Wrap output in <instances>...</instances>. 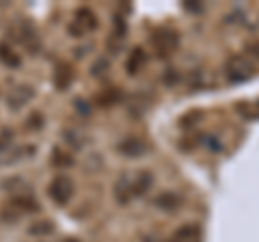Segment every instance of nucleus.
Instances as JSON below:
<instances>
[{
    "label": "nucleus",
    "instance_id": "1",
    "mask_svg": "<svg viewBox=\"0 0 259 242\" xmlns=\"http://www.w3.org/2000/svg\"><path fill=\"white\" fill-rule=\"evenodd\" d=\"M48 195L54 204L59 206H67L69 199L74 197V182H71L69 175H56L54 180L50 182V186H48Z\"/></svg>",
    "mask_w": 259,
    "mask_h": 242
},
{
    "label": "nucleus",
    "instance_id": "2",
    "mask_svg": "<svg viewBox=\"0 0 259 242\" xmlns=\"http://www.w3.org/2000/svg\"><path fill=\"white\" fill-rule=\"evenodd\" d=\"M151 44H153V48H156V52L160 56H168V52H173L175 48L180 46V37H177V33H173V30H168V28H160V30L153 33Z\"/></svg>",
    "mask_w": 259,
    "mask_h": 242
},
{
    "label": "nucleus",
    "instance_id": "3",
    "mask_svg": "<svg viewBox=\"0 0 259 242\" xmlns=\"http://www.w3.org/2000/svg\"><path fill=\"white\" fill-rule=\"evenodd\" d=\"M74 83V67L69 63H59L56 65V71H54V87L59 91H67Z\"/></svg>",
    "mask_w": 259,
    "mask_h": 242
},
{
    "label": "nucleus",
    "instance_id": "4",
    "mask_svg": "<svg viewBox=\"0 0 259 242\" xmlns=\"http://www.w3.org/2000/svg\"><path fill=\"white\" fill-rule=\"evenodd\" d=\"M30 98H32V89L26 87V85H20V87H15L9 91V95H7V104H9L11 108H22Z\"/></svg>",
    "mask_w": 259,
    "mask_h": 242
},
{
    "label": "nucleus",
    "instance_id": "5",
    "mask_svg": "<svg viewBox=\"0 0 259 242\" xmlns=\"http://www.w3.org/2000/svg\"><path fill=\"white\" fill-rule=\"evenodd\" d=\"M115 197H117L119 204H127L130 199H134V195H132V175H130V173H123L117 180V184H115Z\"/></svg>",
    "mask_w": 259,
    "mask_h": 242
},
{
    "label": "nucleus",
    "instance_id": "6",
    "mask_svg": "<svg viewBox=\"0 0 259 242\" xmlns=\"http://www.w3.org/2000/svg\"><path fill=\"white\" fill-rule=\"evenodd\" d=\"M151 184H153V175L149 171H141V173L132 175V195L134 197L145 195V192L151 188Z\"/></svg>",
    "mask_w": 259,
    "mask_h": 242
},
{
    "label": "nucleus",
    "instance_id": "7",
    "mask_svg": "<svg viewBox=\"0 0 259 242\" xmlns=\"http://www.w3.org/2000/svg\"><path fill=\"white\" fill-rule=\"evenodd\" d=\"M76 26L82 30V33L97 28V15L91 9L82 7V9H78V13H76Z\"/></svg>",
    "mask_w": 259,
    "mask_h": 242
},
{
    "label": "nucleus",
    "instance_id": "8",
    "mask_svg": "<svg viewBox=\"0 0 259 242\" xmlns=\"http://www.w3.org/2000/svg\"><path fill=\"white\" fill-rule=\"evenodd\" d=\"M145 61H147V54H145L143 48H134L132 54H130V59L125 63V71L130 76H136L141 71V67L145 65Z\"/></svg>",
    "mask_w": 259,
    "mask_h": 242
},
{
    "label": "nucleus",
    "instance_id": "9",
    "mask_svg": "<svg viewBox=\"0 0 259 242\" xmlns=\"http://www.w3.org/2000/svg\"><path fill=\"white\" fill-rule=\"evenodd\" d=\"M117 149H119L123 156L136 158V156H141L143 151H145V143L139 141V139H125V141H121V143L117 145Z\"/></svg>",
    "mask_w": 259,
    "mask_h": 242
},
{
    "label": "nucleus",
    "instance_id": "10",
    "mask_svg": "<svg viewBox=\"0 0 259 242\" xmlns=\"http://www.w3.org/2000/svg\"><path fill=\"white\" fill-rule=\"evenodd\" d=\"M119 100H121V91L115 87H110V89H106V91H102L100 95H97L93 104H97L100 108H108V106H112V104H117Z\"/></svg>",
    "mask_w": 259,
    "mask_h": 242
},
{
    "label": "nucleus",
    "instance_id": "11",
    "mask_svg": "<svg viewBox=\"0 0 259 242\" xmlns=\"http://www.w3.org/2000/svg\"><path fill=\"white\" fill-rule=\"evenodd\" d=\"M156 206L162 208V210H166V212H173V210L180 206V197H177L175 192H164V195H160L156 199Z\"/></svg>",
    "mask_w": 259,
    "mask_h": 242
},
{
    "label": "nucleus",
    "instance_id": "12",
    "mask_svg": "<svg viewBox=\"0 0 259 242\" xmlns=\"http://www.w3.org/2000/svg\"><path fill=\"white\" fill-rule=\"evenodd\" d=\"M197 236H199L197 225H186V227H182L180 231L175 233V242H194Z\"/></svg>",
    "mask_w": 259,
    "mask_h": 242
},
{
    "label": "nucleus",
    "instance_id": "13",
    "mask_svg": "<svg viewBox=\"0 0 259 242\" xmlns=\"http://www.w3.org/2000/svg\"><path fill=\"white\" fill-rule=\"evenodd\" d=\"M0 61L7 63L9 67H20V56L13 54V50L7 44H0Z\"/></svg>",
    "mask_w": 259,
    "mask_h": 242
},
{
    "label": "nucleus",
    "instance_id": "14",
    "mask_svg": "<svg viewBox=\"0 0 259 242\" xmlns=\"http://www.w3.org/2000/svg\"><path fill=\"white\" fill-rule=\"evenodd\" d=\"M54 231V225H52V221H41V223H35V225H30V229H28V233L30 236H46V233H52Z\"/></svg>",
    "mask_w": 259,
    "mask_h": 242
},
{
    "label": "nucleus",
    "instance_id": "15",
    "mask_svg": "<svg viewBox=\"0 0 259 242\" xmlns=\"http://www.w3.org/2000/svg\"><path fill=\"white\" fill-rule=\"evenodd\" d=\"M52 165H56V167H71V165H74V160L65 154V151L54 149L52 151Z\"/></svg>",
    "mask_w": 259,
    "mask_h": 242
},
{
    "label": "nucleus",
    "instance_id": "16",
    "mask_svg": "<svg viewBox=\"0 0 259 242\" xmlns=\"http://www.w3.org/2000/svg\"><path fill=\"white\" fill-rule=\"evenodd\" d=\"M26 124H28L30 130H39V128L44 126V115H41V112H32Z\"/></svg>",
    "mask_w": 259,
    "mask_h": 242
},
{
    "label": "nucleus",
    "instance_id": "17",
    "mask_svg": "<svg viewBox=\"0 0 259 242\" xmlns=\"http://www.w3.org/2000/svg\"><path fill=\"white\" fill-rule=\"evenodd\" d=\"M106 69H108V61H106V59H100V61H97L95 65H93L91 74H93V76H104V71H106Z\"/></svg>",
    "mask_w": 259,
    "mask_h": 242
},
{
    "label": "nucleus",
    "instance_id": "18",
    "mask_svg": "<svg viewBox=\"0 0 259 242\" xmlns=\"http://www.w3.org/2000/svg\"><path fill=\"white\" fill-rule=\"evenodd\" d=\"M76 108H80L84 112V115H89V108H87V102H82V100H76Z\"/></svg>",
    "mask_w": 259,
    "mask_h": 242
},
{
    "label": "nucleus",
    "instance_id": "19",
    "mask_svg": "<svg viewBox=\"0 0 259 242\" xmlns=\"http://www.w3.org/2000/svg\"><path fill=\"white\" fill-rule=\"evenodd\" d=\"M63 242H80V240H76V238H65Z\"/></svg>",
    "mask_w": 259,
    "mask_h": 242
}]
</instances>
